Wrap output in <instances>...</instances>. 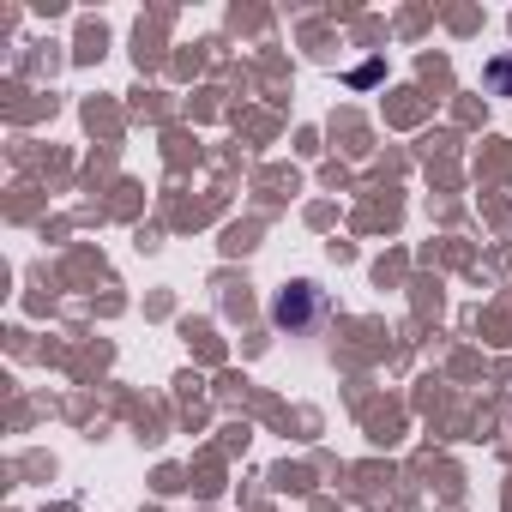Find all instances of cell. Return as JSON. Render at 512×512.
I'll return each instance as SVG.
<instances>
[{
    "instance_id": "1",
    "label": "cell",
    "mask_w": 512,
    "mask_h": 512,
    "mask_svg": "<svg viewBox=\"0 0 512 512\" xmlns=\"http://www.w3.org/2000/svg\"><path fill=\"white\" fill-rule=\"evenodd\" d=\"M314 314H320V290H314V284H290V290L272 302V320H278L284 332H302Z\"/></svg>"
},
{
    "instance_id": "2",
    "label": "cell",
    "mask_w": 512,
    "mask_h": 512,
    "mask_svg": "<svg viewBox=\"0 0 512 512\" xmlns=\"http://www.w3.org/2000/svg\"><path fill=\"white\" fill-rule=\"evenodd\" d=\"M500 97H512V55H500V61H488V73H482Z\"/></svg>"
}]
</instances>
